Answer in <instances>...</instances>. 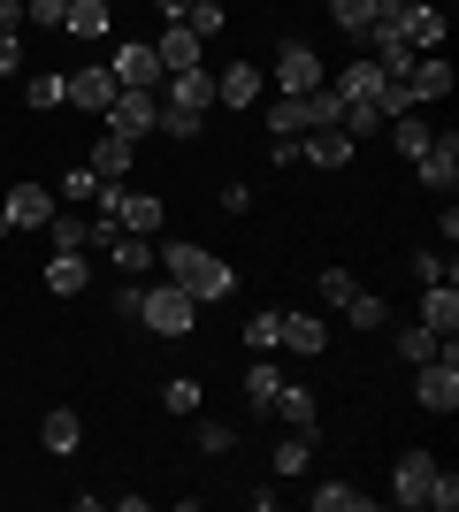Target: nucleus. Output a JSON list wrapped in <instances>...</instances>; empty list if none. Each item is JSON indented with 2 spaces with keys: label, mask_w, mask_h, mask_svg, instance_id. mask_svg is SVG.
<instances>
[{
  "label": "nucleus",
  "mask_w": 459,
  "mask_h": 512,
  "mask_svg": "<svg viewBox=\"0 0 459 512\" xmlns=\"http://www.w3.org/2000/svg\"><path fill=\"white\" fill-rule=\"evenodd\" d=\"M153 245H161V276L184 283L199 306H215V299L238 291V268H230L222 253H207V245H192V237H153Z\"/></svg>",
  "instance_id": "1"
},
{
  "label": "nucleus",
  "mask_w": 459,
  "mask_h": 512,
  "mask_svg": "<svg viewBox=\"0 0 459 512\" xmlns=\"http://www.w3.org/2000/svg\"><path fill=\"white\" fill-rule=\"evenodd\" d=\"M115 306H123L138 329H153V337H192L199 329V299L184 291V283H123Z\"/></svg>",
  "instance_id": "2"
},
{
  "label": "nucleus",
  "mask_w": 459,
  "mask_h": 512,
  "mask_svg": "<svg viewBox=\"0 0 459 512\" xmlns=\"http://www.w3.org/2000/svg\"><path fill=\"white\" fill-rule=\"evenodd\" d=\"M92 207L108 214V222H123V230H138V237H161V222H169V207H161L153 192H131V184H100Z\"/></svg>",
  "instance_id": "3"
},
{
  "label": "nucleus",
  "mask_w": 459,
  "mask_h": 512,
  "mask_svg": "<svg viewBox=\"0 0 459 512\" xmlns=\"http://www.w3.org/2000/svg\"><path fill=\"white\" fill-rule=\"evenodd\" d=\"M100 130H115V138H153V130H161V92H138V85H123L108 100V115H100Z\"/></svg>",
  "instance_id": "4"
},
{
  "label": "nucleus",
  "mask_w": 459,
  "mask_h": 512,
  "mask_svg": "<svg viewBox=\"0 0 459 512\" xmlns=\"http://www.w3.org/2000/svg\"><path fill=\"white\" fill-rule=\"evenodd\" d=\"M414 184H429L437 199H452V192H459V130H452V123H444L437 138L414 153Z\"/></svg>",
  "instance_id": "5"
},
{
  "label": "nucleus",
  "mask_w": 459,
  "mask_h": 512,
  "mask_svg": "<svg viewBox=\"0 0 459 512\" xmlns=\"http://www.w3.org/2000/svg\"><path fill=\"white\" fill-rule=\"evenodd\" d=\"M261 69L276 77V92H314V85H329V77H322V54H314L306 39H284Z\"/></svg>",
  "instance_id": "6"
},
{
  "label": "nucleus",
  "mask_w": 459,
  "mask_h": 512,
  "mask_svg": "<svg viewBox=\"0 0 459 512\" xmlns=\"http://www.w3.org/2000/svg\"><path fill=\"white\" fill-rule=\"evenodd\" d=\"M108 69H115V85H138V92H161V77H169L161 54H153V39H123L108 54Z\"/></svg>",
  "instance_id": "7"
},
{
  "label": "nucleus",
  "mask_w": 459,
  "mask_h": 512,
  "mask_svg": "<svg viewBox=\"0 0 459 512\" xmlns=\"http://www.w3.org/2000/svg\"><path fill=\"white\" fill-rule=\"evenodd\" d=\"M437 451H398L391 467V505H429V482H437Z\"/></svg>",
  "instance_id": "8"
},
{
  "label": "nucleus",
  "mask_w": 459,
  "mask_h": 512,
  "mask_svg": "<svg viewBox=\"0 0 459 512\" xmlns=\"http://www.w3.org/2000/svg\"><path fill=\"white\" fill-rule=\"evenodd\" d=\"M161 107H184V115L207 123V115H215V77H207V69H169V77H161Z\"/></svg>",
  "instance_id": "9"
},
{
  "label": "nucleus",
  "mask_w": 459,
  "mask_h": 512,
  "mask_svg": "<svg viewBox=\"0 0 459 512\" xmlns=\"http://www.w3.org/2000/svg\"><path fill=\"white\" fill-rule=\"evenodd\" d=\"M54 207H62V199H54V184H16V192L0 199L8 230H46V222H54Z\"/></svg>",
  "instance_id": "10"
},
{
  "label": "nucleus",
  "mask_w": 459,
  "mask_h": 512,
  "mask_svg": "<svg viewBox=\"0 0 459 512\" xmlns=\"http://www.w3.org/2000/svg\"><path fill=\"white\" fill-rule=\"evenodd\" d=\"M62 85H69V107H85V115H108V100L123 92L108 62H77V77H62Z\"/></svg>",
  "instance_id": "11"
},
{
  "label": "nucleus",
  "mask_w": 459,
  "mask_h": 512,
  "mask_svg": "<svg viewBox=\"0 0 459 512\" xmlns=\"http://www.w3.org/2000/svg\"><path fill=\"white\" fill-rule=\"evenodd\" d=\"M85 169L100 176V184H131L138 146H131V138H115V130H100V138H92V153H85Z\"/></svg>",
  "instance_id": "12"
},
{
  "label": "nucleus",
  "mask_w": 459,
  "mask_h": 512,
  "mask_svg": "<svg viewBox=\"0 0 459 512\" xmlns=\"http://www.w3.org/2000/svg\"><path fill=\"white\" fill-rule=\"evenodd\" d=\"M261 130L268 138H306V130H314V100H306V92H276V100L261 107Z\"/></svg>",
  "instance_id": "13"
},
{
  "label": "nucleus",
  "mask_w": 459,
  "mask_h": 512,
  "mask_svg": "<svg viewBox=\"0 0 459 512\" xmlns=\"http://www.w3.org/2000/svg\"><path fill=\"white\" fill-rule=\"evenodd\" d=\"M108 260H115L131 283H146L153 268H161V245H153V237H138V230H115V237H108Z\"/></svg>",
  "instance_id": "14"
},
{
  "label": "nucleus",
  "mask_w": 459,
  "mask_h": 512,
  "mask_svg": "<svg viewBox=\"0 0 459 512\" xmlns=\"http://www.w3.org/2000/svg\"><path fill=\"white\" fill-rule=\"evenodd\" d=\"M421 329L429 337H459V283H421Z\"/></svg>",
  "instance_id": "15"
},
{
  "label": "nucleus",
  "mask_w": 459,
  "mask_h": 512,
  "mask_svg": "<svg viewBox=\"0 0 459 512\" xmlns=\"http://www.w3.org/2000/svg\"><path fill=\"white\" fill-rule=\"evenodd\" d=\"M268 413H276L284 428H306V436H322V428H314V421H322V398H314L306 383H284L276 398H268Z\"/></svg>",
  "instance_id": "16"
},
{
  "label": "nucleus",
  "mask_w": 459,
  "mask_h": 512,
  "mask_svg": "<svg viewBox=\"0 0 459 512\" xmlns=\"http://www.w3.org/2000/svg\"><path fill=\"white\" fill-rule=\"evenodd\" d=\"M406 92H414V107L452 100V62H444V54H421V62H414V77H406Z\"/></svg>",
  "instance_id": "17"
},
{
  "label": "nucleus",
  "mask_w": 459,
  "mask_h": 512,
  "mask_svg": "<svg viewBox=\"0 0 459 512\" xmlns=\"http://www.w3.org/2000/svg\"><path fill=\"white\" fill-rule=\"evenodd\" d=\"M215 107H261V62H230L215 77Z\"/></svg>",
  "instance_id": "18"
},
{
  "label": "nucleus",
  "mask_w": 459,
  "mask_h": 512,
  "mask_svg": "<svg viewBox=\"0 0 459 512\" xmlns=\"http://www.w3.org/2000/svg\"><path fill=\"white\" fill-rule=\"evenodd\" d=\"M62 31L77 46H100V39H108V0H69V8H62Z\"/></svg>",
  "instance_id": "19"
},
{
  "label": "nucleus",
  "mask_w": 459,
  "mask_h": 512,
  "mask_svg": "<svg viewBox=\"0 0 459 512\" xmlns=\"http://www.w3.org/2000/svg\"><path fill=\"white\" fill-rule=\"evenodd\" d=\"M299 161H314V169H345V161H352V138L337 123H329V130H306V138H299Z\"/></svg>",
  "instance_id": "20"
},
{
  "label": "nucleus",
  "mask_w": 459,
  "mask_h": 512,
  "mask_svg": "<svg viewBox=\"0 0 459 512\" xmlns=\"http://www.w3.org/2000/svg\"><path fill=\"white\" fill-rule=\"evenodd\" d=\"M329 85L345 92V100H375V92L391 85V77H383V69H375V54H352V62L337 69V77H329Z\"/></svg>",
  "instance_id": "21"
},
{
  "label": "nucleus",
  "mask_w": 459,
  "mask_h": 512,
  "mask_svg": "<svg viewBox=\"0 0 459 512\" xmlns=\"http://www.w3.org/2000/svg\"><path fill=\"white\" fill-rule=\"evenodd\" d=\"M199 31L192 23H169V31H161V39H153V54H161V69H199Z\"/></svg>",
  "instance_id": "22"
},
{
  "label": "nucleus",
  "mask_w": 459,
  "mask_h": 512,
  "mask_svg": "<svg viewBox=\"0 0 459 512\" xmlns=\"http://www.w3.org/2000/svg\"><path fill=\"white\" fill-rule=\"evenodd\" d=\"M39 444L54 451V459H69V451L85 444V421H77V406H54V413H46V421H39Z\"/></svg>",
  "instance_id": "23"
},
{
  "label": "nucleus",
  "mask_w": 459,
  "mask_h": 512,
  "mask_svg": "<svg viewBox=\"0 0 459 512\" xmlns=\"http://www.w3.org/2000/svg\"><path fill=\"white\" fill-rule=\"evenodd\" d=\"M276 344H284V352H299V360H322V352H329V329H322L314 314H284V337H276Z\"/></svg>",
  "instance_id": "24"
},
{
  "label": "nucleus",
  "mask_w": 459,
  "mask_h": 512,
  "mask_svg": "<svg viewBox=\"0 0 459 512\" xmlns=\"http://www.w3.org/2000/svg\"><path fill=\"white\" fill-rule=\"evenodd\" d=\"M85 283H92L85 253H54L46 260V291H54V299H85Z\"/></svg>",
  "instance_id": "25"
},
{
  "label": "nucleus",
  "mask_w": 459,
  "mask_h": 512,
  "mask_svg": "<svg viewBox=\"0 0 459 512\" xmlns=\"http://www.w3.org/2000/svg\"><path fill=\"white\" fill-rule=\"evenodd\" d=\"M337 130H345L352 146H368V138H383V130H391V115H383V107H375V100H345V115H337Z\"/></svg>",
  "instance_id": "26"
},
{
  "label": "nucleus",
  "mask_w": 459,
  "mask_h": 512,
  "mask_svg": "<svg viewBox=\"0 0 459 512\" xmlns=\"http://www.w3.org/2000/svg\"><path fill=\"white\" fill-rule=\"evenodd\" d=\"M314 512H375V490H352V482H322V490H306Z\"/></svg>",
  "instance_id": "27"
},
{
  "label": "nucleus",
  "mask_w": 459,
  "mask_h": 512,
  "mask_svg": "<svg viewBox=\"0 0 459 512\" xmlns=\"http://www.w3.org/2000/svg\"><path fill=\"white\" fill-rule=\"evenodd\" d=\"M268 467H276V482H299V474L314 467V436H306V428H291L284 444H276V459H268Z\"/></svg>",
  "instance_id": "28"
},
{
  "label": "nucleus",
  "mask_w": 459,
  "mask_h": 512,
  "mask_svg": "<svg viewBox=\"0 0 459 512\" xmlns=\"http://www.w3.org/2000/svg\"><path fill=\"white\" fill-rule=\"evenodd\" d=\"M406 46H414V54H437V46H444V8H421V0H414V16H406Z\"/></svg>",
  "instance_id": "29"
},
{
  "label": "nucleus",
  "mask_w": 459,
  "mask_h": 512,
  "mask_svg": "<svg viewBox=\"0 0 459 512\" xmlns=\"http://www.w3.org/2000/svg\"><path fill=\"white\" fill-rule=\"evenodd\" d=\"M322 8H329V23H337V31H345L352 46L368 39V23H375V0H322Z\"/></svg>",
  "instance_id": "30"
},
{
  "label": "nucleus",
  "mask_w": 459,
  "mask_h": 512,
  "mask_svg": "<svg viewBox=\"0 0 459 512\" xmlns=\"http://www.w3.org/2000/svg\"><path fill=\"white\" fill-rule=\"evenodd\" d=\"M46 245H54V253H85V245H92V222H77V214L54 207V222H46Z\"/></svg>",
  "instance_id": "31"
},
{
  "label": "nucleus",
  "mask_w": 459,
  "mask_h": 512,
  "mask_svg": "<svg viewBox=\"0 0 459 512\" xmlns=\"http://www.w3.org/2000/svg\"><path fill=\"white\" fill-rule=\"evenodd\" d=\"M284 390V367H268V352H253V367H245V398L268 413V398Z\"/></svg>",
  "instance_id": "32"
},
{
  "label": "nucleus",
  "mask_w": 459,
  "mask_h": 512,
  "mask_svg": "<svg viewBox=\"0 0 459 512\" xmlns=\"http://www.w3.org/2000/svg\"><path fill=\"white\" fill-rule=\"evenodd\" d=\"M429 138H437V123H421V107H406V115H398V123H391V146L406 153V161H414V153L429 146Z\"/></svg>",
  "instance_id": "33"
},
{
  "label": "nucleus",
  "mask_w": 459,
  "mask_h": 512,
  "mask_svg": "<svg viewBox=\"0 0 459 512\" xmlns=\"http://www.w3.org/2000/svg\"><path fill=\"white\" fill-rule=\"evenodd\" d=\"M23 100L31 107H69V85L54 77V69H31V77H23Z\"/></svg>",
  "instance_id": "34"
},
{
  "label": "nucleus",
  "mask_w": 459,
  "mask_h": 512,
  "mask_svg": "<svg viewBox=\"0 0 459 512\" xmlns=\"http://www.w3.org/2000/svg\"><path fill=\"white\" fill-rule=\"evenodd\" d=\"M276 337H284V306H261V314L245 321V344H253V352H276Z\"/></svg>",
  "instance_id": "35"
},
{
  "label": "nucleus",
  "mask_w": 459,
  "mask_h": 512,
  "mask_svg": "<svg viewBox=\"0 0 459 512\" xmlns=\"http://www.w3.org/2000/svg\"><path fill=\"white\" fill-rule=\"evenodd\" d=\"M398 360H406V367H421V360H429V352H437V337H429V329H421V321H398Z\"/></svg>",
  "instance_id": "36"
},
{
  "label": "nucleus",
  "mask_w": 459,
  "mask_h": 512,
  "mask_svg": "<svg viewBox=\"0 0 459 512\" xmlns=\"http://www.w3.org/2000/svg\"><path fill=\"white\" fill-rule=\"evenodd\" d=\"M54 199H69V207H92V199H100V176H92L85 161H77V169H69L62 184H54Z\"/></svg>",
  "instance_id": "37"
},
{
  "label": "nucleus",
  "mask_w": 459,
  "mask_h": 512,
  "mask_svg": "<svg viewBox=\"0 0 459 512\" xmlns=\"http://www.w3.org/2000/svg\"><path fill=\"white\" fill-rule=\"evenodd\" d=\"M406 16H414V0H375V39H406Z\"/></svg>",
  "instance_id": "38"
},
{
  "label": "nucleus",
  "mask_w": 459,
  "mask_h": 512,
  "mask_svg": "<svg viewBox=\"0 0 459 512\" xmlns=\"http://www.w3.org/2000/svg\"><path fill=\"white\" fill-rule=\"evenodd\" d=\"M345 321H352V329H383V321H391V306L375 299V291H352V299H345Z\"/></svg>",
  "instance_id": "39"
},
{
  "label": "nucleus",
  "mask_w": 459,
  "mask_h": 512,
  "mask_svg": "<svg viewBox=\"0 0 459 512\" xmlns=\"http://www.w3.org/2000/svg\"><path fill=\"white\" fill-rule=\"evenodd\" d=\"M161 406L192 421V413H199V383H192V375H169V383H161Z\"/></svg>",
  "instance_id": "40"
},
{
  "label": "nucleus",
  "mask_w": 459,
  "mask_h": 512,
  "mask_svg": "<svg viewBox=\"0 0 459 512\" xmlns=\"http://www.w3.org/2000/svg\"><path fill=\"white\" fill-rule=\"evenodd\" d=\"M184 23H192L199 39H215L222 23H230V8H222V0H192V8H184Z\"/></svg>",
  "instance_id": "41"
},
{
  "label": "nucleus",
  "mask_w": 459,
  "mask_h": 512,
  "mask_svg": "<svg viewBox=\"0 0 459 512\" xmlns=\"http://www.w3.org/2000/svg\"><path fill=\"white\" fill-rule=\"evenodd\" d=\"M199 451H207V459L238 451V428H230V421H199Z\"/></svg>",
  "instance_id": "42"
},
{
  "label": "nucleus",
  "mask_w": 459,
  "mask_h": 512,
  "mask_svg": "<svg viewBox=\"0 0 459 512\" xmlns=\"http://www.w3.org/2000/svg\"><path fill=\"white\" fill-rule=\"evenodd\" d=\"M314 291H322V306H345L360 283H352V268H322V283H314Z\"/></svg>",
  "instance_id": "43"
},
{
  "label": "nucleus",
  "mask_w": 459,
  "mask_h": 512,
  "mask_svg": "<svg viewBox=\"0 0 459 512\" xmlns=\"http://www.w3.org/2000/svg\"><path fill=\"white\" fill-rule=\"evenodd\" d=\"M414 283H452V253H414Z\"/></svg>",
  "instance_id": "44"
},
{
  "label": "nucleus",
  "mask_w": 459,
  "mask_h": 512,
  "mask_svg": "<svg viewBox=\"0 0 459 512\" xmlns=\"http://www.w3.org/2000/svg\"><path fill=\"white\" fill-rule=\"evenodd\" d=\"M62 8H69V0H23V23H39V31H62Z\"/></svg>",
  "instance_id": "45"
},
{
  "label": "nucleus",
  "mask_w": 459,
  "mask_h": 512,
  "mask_svg": "<svg viewBox=\"0 0 459 512\" xmlns=\"http://www.w3.org/2000/svg\"><path fill=\"white\" fill-rule=\"evenodd\" d=\"M452 505H459V474L437 467V482H429V512H452Z\"/></svg>",
  "instance_id": "46"
},
{
  "label": "nucleus",
  "mask_w": 459,
  "mask_h": 512,
  "mask_svg": "<svg viewBox=\"0 0 459 512\" xmlns=\"http://www.w3.org/2000/svg\"><path fill=\"white\" fill-rule=\"evenodd\" d=\"M161 130H169V138H199L207 123H199V115H184V107H161Z\"/></svg>",
  "instance_id": "47"
},
{
  "label": "nucleus",
  "mask_w": 459,
  "mask_h": 512,
  "mask_svg": "<svg viewBox=\"0 0 459 512\" xmlns=\"http://www.w3.org/2000/svg\"><path fill=\"white\" fill-rule=\"evenodd\" d=\"M268 161H276V169H299V138H268Z\"/></svg>",
  "instance_id": "48"
},
{
  "label": "nucleus",
  "mask_w": 459,
  "mask_h": 512,
  "mask_svg": "<svg viewBox=\"0 0 459 512\" xmlns=\"http://www.w3.org/2000/svg\"><path fill=\"white\" fill-rule=\"evenodd\" d=\"M23 69V46H16V31H0V77H16Z\"/></svg>",
  "instance_id": "49"
},
{
  "label": "nucleus",
  "mask_w": 459,
  "mask_h": 512,
  "mask_svg": "<svg viewBox=\"0 0 459 512\" xmlns=\"http://www.w3.org/2000/svg\"><path fill=\"white\" fill-rule=\"evenodd\" d=\"M184 8H192V0H153V16H161V23H184Z\"/></svg>",
  "instance_id": "50"
},
{
  "label": "nucleus",
  "mask_w": 459,
  "mask_h": 512,
  "mask_svg": "<svg viewBox=\"0 0 459 512\" xmlns=\"http://www.w3.org/2000/svg\"><path fill=\"white\" fill-rule=\"evenodd\" d=\"M0 31H23V0H0Z\"/></svg>",
  "instance_id": "51"
},
{
  "label": "nucleus",
  "mask_w": 459,
  "mask_h": 512,
  "mask_svg": "<svg viewBox=\"0 0 459 512\" xmlns=\"http://www.w3.org/2000/svg\"><path fill=\"white\" fill-rule=\"evenodd\" d=\"M8 237H16V230H8V214H0V245H8Z\"/></svg>",
  "instance_id": "52"
}]
</instances>
